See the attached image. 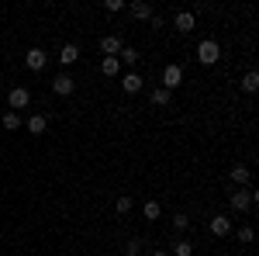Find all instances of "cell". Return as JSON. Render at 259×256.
<instances>
[{"label": "cell", "mask_w": 259, "mask_h": 256, "mask_svg": "<svg viewBox=\"0 0 259 256\" xmlns=\"http://www.w3.org/2000/svg\"><path fill=\"white\" fill-rule=\"evenodd\" d=\"M162 215V208L156 204V201H145V218H159Z\"/></svg>", "instance_id": "cell-21"}, {"label": "cell", "mask_w": 259, "mask_h": 256, "mask_svg": "<svg viewBox=\"0 0 259 256\" xmlns=\"http://www.w3.org/2000/svg\"><path fill=\"white\" fill-rule=\"evenodd\" d=\"M180 83H183V69H180V66H166V69H162V90L173 94Z\"/></svg>", "instance_id": "cell-2"}, {"label": "cell", "mask_w": 259, "mask_h": 256, "mask_svg": "<svg viewBox=\"0 0 259 256\" xmlns=\"http://www.w3.org/2000/svg\"><path fill=\"white\" fill-rule=\"evenodd\" d=\"M252 201H256V194H252V191H239V194H232V211H245Z\"/></svg>", "instance_id": "cell-6"}, {"label": "cell", "mask_w": 259, "mask_h": 256, "mask_svg": "<svg viewBox=\"0 0 259 256\" xmlns=\"http://www.w3.org/2000/svg\"><path fill=\"white\" fill-rule=\"evenodd\" d=\"M100 69H104V77H118V73H121V62H118V56H104Z\"/></svg>", "instance_id": "cell-12"}, {"label": "cell", "mask_w": 259, "mask_h": 256, "mask_svg": "<svg viewBox=\"0 0 259 256\" xmlns=\"http://www.w3.org/2000/svg\"><path fill=\"white\" fill-rule=\"evenodd\" d=\"M114 208H118L121 215H128V211H132V197H118V204H114Z\"/></svg>", "instance_id": "cell-23"}, {"label": "cell", "mask_w": 259, "mask_h": 256, "mask_svg": "<svg viewBox=\"0 0 259 256\" xmlns=\"http://www.w3.org/2000/svg\"><path fill=\"white\" fill-rule=\"evenodd\" d=\"M142 83H145V80H142L139 73H124V80H121L124 94H139V90H142Z\"/></svg>", "instance_id": "cell-8"}, {"label": "cell", "mask_w": 259, "mask_h": 256, "mask_svg": "<svg viewBox=\"0 0 259 256\" xmlns=\"http://www.w3.org/2000/svg\"><path fill=\"white\" fill-rule=\"evenodd\" d=\"M211 232H214V236H228V232H232V218L228 215H214L211 218Z\"/></svg>", "instance_id": "cell-7"}, {"label": "cell", "mask_w": 259, "mask_h": 256, "mask_svg": "<svg viewBox=\"0 0 259 256\" xmlns=\"http://www.w3.org/2000/svg\"><path fill=\"white\" fill-rule=\"evenodd\" d=\"M28 100H31V94H28L24 87H14V90L7 94V104H11L14 111H21V107H28Z\"/></svg>", "instance_id": "cell-4"}, {"label": "cell", "mask_w": 259, "mask_h": 256, "mask_svg": "<svg viewBox=\"0 0 259 256\" xmlns=\"http://www.w3.org/2000/svg\"><path fill=\"white\" fill-rule=\"evenodd\" d=\"M142 56L139 52H135V49H132V45H128V49H124V45H121V52H118V62H124V66H135V62H139Z\"/></svg>", "instance_id": "cell-15"}, {"label": "cell", "mask_w": 259, "mask_h": 256, "mask_svg": "<svg viewBox=\"0 0 259 256\" xmlns=\"http://www.w3.org/2000/svg\"><path fill=\"white\" fill-rule=\"evenodd\" d=\"M139 249H142V242H139V239H132V242H128V256H139Z\"/></svg>", "instance_id": "cell-24"}, {"label": "cell", "mask_w": 259, "mask_h": 256, "mask_svg": "<svg viewBox=\"0 0 259 256\" xmlns=\"http://www.w3.org/2000/svg\"><path fill=\"white\" fill-rule=\"evenodd\" d=\"M242 90H245V94H256L259 90V73L256 69H249V73L242 77Z\"/></svg>", "instance_id": "cell-13"}, {"label": "cell", "mask_w": 259, "mask_h": 256, "mask_svg": "<svg viewBox=\"0 0 259 256\" xmlns=\"http://www.w3.org/2000/svg\"><path fill=\"white\" fill-rule=\"evenodd\" d=\"M100 52H104V56H118V52H121V39H118V35L100 39Z\"/></svg>", "instance_id": "cell-9"}, {"label": "cell", "mask_w": 259, "mask_h": 256, "mask_svg": "<svg viewBox=\"0 0 259 256\" xmlns=\"http://www.w3.org/2000/svg\"><path fill=\"white\" fill-rule=\"evenodd\" d=\"M45 125H49L45 115H31V118H28V132H31V135H41V132H45Z\"/></svg>", "instance_id": "cell-14"}, {"label": "cell", "mask_w": 259, "mask_h": 256, "mask_svg": "<svg viewBox=\"0 0 259 256\" xmlns=\"http://www.w3.org/2000/svg\"><path fill=\"white\" fill-rule=\"evenodd\" d=\"M132 14L139 21H145V18H152V7H149V4H132Z\"/></svg>", "instance_id": "cell-18"}, {"label": "cell", "mask_w": 259, "mask_h": 256, "mask_svg": "<svg viewBox=\"0 0 259 256\" xmlns=\"http://www.w3.org/2000/svg\"><path fill=\"white\" fill-rule=\"evenodd\" d=\"M24 66H28V69H45V49H28Z\"/></svg>", "instance_id": "cell-5"}, {"label": "cell", "mask_w": 259, "mask_h": 256, "mask_svg": "<svg viewBox=\"0 0 259 256\" xmlns=\"http://www.w3.org/2000/svg\"><path fill=\"white\" fill-rule=\"evenodd\" d=\"M52 90H56L59 97H69V94L76 90V83H73V77H69V73H59V77L52 80Z\"/></svg>", "instance_id": "cell-3"}, {"label": "cell", "mask_w": 259, "mask_h": 256, "mask_svg": "<svg viewBox=\"0 0 259 256\" xmlns=\"http://www.w3.org/2000/svg\"><path fill=\"white\" fill-rule=\"evenodd\" d=\"M173 256H194V246H190L187 239H180L177 246H173Z\"/></svg>", "instance_id": "cell-19"}, {"label": "cell", "mask_w": 259, "mask_h": 256, "mask_svg": "<svg viewBox=\"0 0 259 256\" xmlns=\"http://www.w3.org/2000/svg\"><path fill=\"white\" fill-rule=\"evenodd\" d=\"M152 256H166V253H152Z\"/></svg>", "instance_id": "cell-26"}, {"label": "cell", "mask_w": 259, "mask_h": 256, "mask_svg": "<svg viewBox=\"0 0 259 256\" xmlns=\"http://www.w3.org/2000/svg\"><path fill=\"white\" fill-rule=\"evenodd\" d=\"M149 100H152L156 107H166V104H169V90H162V87H156V90L149 94Z\"/></svg>", "instance_id": "cell-16"}, {"label": "cell", "mask_w": 259, "mask_h": 256, "mask_svg": "<svg viewBox=\"0 0 259 256\" xmlns=\"http://www.w3.org/2000/svg\"><path fill=\"white\" fill-rule=\"evenodd\" d=\"M173 229H177V232H187V229H190V218H187V215H177V218H173Z\"/></svg>", "instance_id": "cell-22"}, {"label": "cell", "mask_w": 259, "mask_h": 256, "mask_svg": "<svg viewBox=\"0 0 259 256\" xmlns=\"http://www.w3.org/2000/svg\"><path fill=\"white\" fill-rule=\"evenodd\" d=\"M18 125H21L18 111H7V115H4V128H7V132H14V128H18Z\"/></svg>", "instance_id": "cell-20"}, {"label": "cell", "mask_w": 259, "mask_h": 256, "mask_svg": "<svg viewBox=\"0 0 259 256\" xmlns=\"http://www.w3.org/2000/svg\"><path fill=\"white\" fill-rule=\"evenodd\" d=\"M249 177H252V173H249V166H232V180H235V184H249Z\"/></svg>", "instance_id": "cell-17"}, {"label": "cell", "mask_w": 259, "mask_h": 256, "mask_svg": "<svg viewBox=\"0 0 259 256\" xmlns=\"http://www.w3.org/2000/svg\"><path fill=\"white\" fill-rule=\"evenodd\" d=\"M197 59L204 62V66H214V62L221 59V45H218L214 39H204V42L197 45Z\"/></svg>", "instance_id": "cell-1"}, {"label": "cell", "mask_w": 259, "mask_h": 256, "mask_svg": "<svg viewBox=\"0 0 259 256\" xmlns=\"http://www.w3.org/2000/svg\"><path fill=\"white\" fill-rule=\"evenodd\" d=\"M173 24H177L180 31L187 35V31H194V14H190V11H180L177 18H173Z\"/></svg>", "instance_id": "cell-11"}, {"label": "cell", "mask_w": 259, "mask_h": 256, "mask_svg": "<svg viewBox=\"0 0 259 256\" xmlns=\"http://www.w3.org/2000/svg\"><path fill=\"white\" fill-rule=\"evenodd\" d=\"M239 239H242V242H252V229H249V225H245V229H239Z\"/></svg>", "instance_id": "cell-25"}, {"label": "cell", "mask_w": 259, "mask_h": 256, "mask_svg": "<svg viewBox=\"0 0 259 256\" xmlns=\"http://www.w3.org/2000/svg\"><path fill=\"white\" fill-rule=\"evenodd\" d=\"M76 59H80V49H76L73 42H69V45H62V52H59V62H62V66H73Z\"/></svg>", "instance_id": "cell-10"}]
</instances>
